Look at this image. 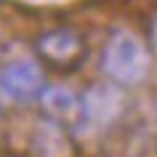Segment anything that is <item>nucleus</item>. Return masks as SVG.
I'll use <instances>...</instances> for the list:
<instances>
[{"label": "nucleus", "mask_w": 157, "mask_h": 157, "mask_svg": "<svg viewBox=\"0 0 157 157\" xmlns=\"http://www.w3.org/2000/svg\"><path fill=\"white\" fill-rule=\"evenodd\" d=\"M104 72L120 85H136L149 72V53L131 32H115L104 48Z\"/></svg>", "instance_id": "f257e3e1"}, {"label": "nucleus", "mask_w": 157, "mask_h": 157, "mask_svg": "<svg viewBox=\"0 0 157 157\" xmlns=\"http://www.w3.org/2000/svg\"><path fill=\"white\" fill-rule=\"evenodd\" d=\"M43 85H45V77L37 61L21 59L0 67V93L11 101L27 104L43 91Z\"/></svg>", "instance_id": "f03ea898"}, {"label": "nucleus", "mask_w": 157, "mask_h": 157, "mask_svg": "<svg viewBox=\"0 0 157 157\" xmlns=\"http://www.w3.org/2000/svg\"><path fill=\"white\" fill-rule=\"evenodd\" d=\"M125 107V96L115 83H99L80 99V123L109 125L115 123Z\"/></svg>", "instance_id": "7ed1b4c3"}, {"label": "nucleus", "mask_w": 157, "mask_h": 157, "mask_svg": "<svg viewBox=\"0 0 157 157\" xmlns=\"http://www.w3.org/2000/svg\"><path fill=\"white\" fill-rule=\"evenodd\" d=\"M37 51H40V56H45L53 64H72L83 53V40L72 29H53L40 37Z\"/></svg>", "instance_id": "20e7f679"}, {"label": "nucleus", "mask_w": 157, "mask_h": 157, "mask_svg": "<svg viewBox=\"0 0 157 157\" xmlns=\"http://www.w3.org/2000/svg\"><path fill=\"white\" fill-rule=\"evenodd\" d=\"M32 152L35 157H72V147H69L67 133L53 120L37 123L32 133Z\"/></svg>", "instance_id": "39448f33"}, {"label": "nucleus", "mask_w": 157, "mask_h": 157, "mask_svg": "<svg viewBox=\"0 0 157 157\" xmlns=\"http://www.w3.org/2000/svg\"><path fill=\"white\" fill-rule=\"evenodd\" d=\"M43 107H45V112L51 117L67 120L75 112H80V101H77V96L72 91H67V88H48V91L43 93Z\"/></svg>", "instance_id": "423d86ee"}, {"label": "nucleus", "mask_w": 157, "mask_h": 157, "mask_svg": "<svg viewBox=\"0 0 157 157\" xmlns=\"http://www.w3.org/2000/svg\"><path fill=\"white\" fill-rule=\"evenodd\" d=\"M149 35H152V43H155V48H157V16H155V21H152V29H149Z\"/></svg>", "instance_id": "0eeeda50"}]
</instances>
